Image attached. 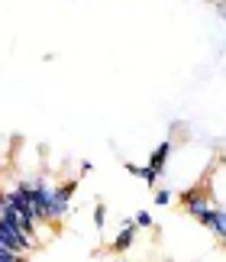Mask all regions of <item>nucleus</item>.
Masks as SVG:
<instances>
[{
    "label": "nucleus",
    "mask_w": 226,
    "mask_h": 262,
    "mask_svg": "<svg viewBox=\"0 0 226 262\" xmlns=\"http://www.w3.org/2000/svg\"><path fill=\"white\" fill-rule=\"evenodd\" d=\"M181 204H184V210L197 220V224H204V227H210V217H213V201H210V194L204 191V185H197V188H191V191H184L181 194Z\"/></svg>",
    "instance_id": "f257e3e1"
},
{
    "label": "nucleus",
    "mask_w": 226,
    "mask_h": 262,
    "mask_svg": "<svg viewBox=\"0 0 226 262\" xmlns=\"http://www.w3.org/2000/svg\"><path fill=\"white\" fill-rule=\"evenodd\" d=\"M136 230H139L136 217H126V220H123L120 233H117V239H113V253H126V249L136 243Z\"/></svg>",
    "instance_id": "f03ea898"
},
{
    "label": "nucleus",
    "mask_w": 226,
    "mask_h": 262,
    "mask_svg": "<svg viewBox=\"0 0 226 262\" xmlns=\"http://www.w3.org/2000/svg\"><path fill=\"white\" fill-rule=\"evenodd\" d=\"M210 233L217 236V239H226V207L223 204H217L213 207V217H210Z\"/></svg>",
    "instance_id": "7ed1b4c3"
},
{
    "label": "nucleus",
    "mask_w": 226,
    "mask_h": 262,
    "mask_svg": "<svg viewBox=\"0 0 226 262\" xmlns=\"http://www.w3.org/2000/svg\"><path fill=\"white\" fill-rule=\"evenodd\" d=\"M168 156H171V139H165V143H159V149L149 156V165L155 168V172H165V162H168Z\"/></svg>",
    "instance_id": "20e7f679"
},
{
    "label": "nucleus",
    "mask_w": 226,
    "mask_h": 262,
    "mask_svg": "<svg viewBox=\"0 0 226 262\" xmlns=\"http://www.w3.org/2000/svg\"><path fill=\"white\" fill-rule=\"evenodd\" d=\"M126 172H132L136 178H142V181H146L149 188H155V181H159V175H162V172H155V168H152V165L139 168V165H132V162H126Z\"/></svg>",
    "instance_id": "39448f33"
},
{
    "label": "nucleus",
    "mask_w": 226,
    "mask_h": 262,
    "mask_svg": "<svg viewBox=\"0 0 226 262\" xmlns=\"http://www.w3.org/2000/svg\"><path fill=\"white\" fill-rule=\"evenodd\" d=\"M0 262H26V253H16L10 246H0Z\"/></svg>",
    "instance_id": "423d86ee"
},
{
    "label": "nucleus",
    "mask_w": 226,
    "mask_h": 262,
    "mask_svg": "<svg viewBox=\"0 0 226 262\" xmlns=\"http://www.w3.org/2000/svg\"><path fill=\"white\" fill-rule=\"evenodd\" d=\"M136 224H139V230H155V220H152V214H149V210H139V214H136Z\"/></svg>",
    "instance_id": "0eeeda50"
},
{
    "label": "nucleus",
    "mask_w": 226,
    "mask_h": 262,
    "mask_svg": "<svg viewBox=\"0 0 226 262\" xmlns=\"http://www.w3.org/2000/svg\"><path fill=\"white\" fill-rule=\"evenodd\" d=\"M104 224H107V207L104 204H94V227L104 230Z\"/></svg>",
    "instance_id": "6e6552de"
},
{
    "label": "nucleus",
    "mask_w": 226,
    "mask_h": 262,
    "mask_svg": "<svg viewBox=\"0 0 226 262\" xmlns=\"http://www.w3.org/2000/svg\"><path fill=\"white\" fill-rule=\"evenodd\" d=\"M155 204H159V207L171 204V191H168V188H159V191H155Z\"/></svg>",
    "instance_id": "1a4fd4ad"
},
{
    "label": "nucleus",
    "mask_w": 226,
    "mask_h": 262,
    "mask_svg": "<svg viewBox=\"0 0 226 262\" xmlns=\"http://www.w3.org/2000/svg\"><path fill=\"white\" fill-rule=\"evenodd\" d=\"M217 4H223V7H226V0H217Z\"/></svg>",
    "instance_id": "9d476101"
},
{
    "label": "nucleus",
    "mask_w": 226,
    "mask_h": 262,
    "mask_svg": "<svg viewBox=\"0 0 226 262\" xmlns=\"http://www.w3.org/2000/svg\"><path fill=\"white\" fill-rule=\"evenodd\" d=\"M220 243H223V246H226V239H220Z\"/></svg>",
    "instance_id": "9b49d317"
}]
</instances>
